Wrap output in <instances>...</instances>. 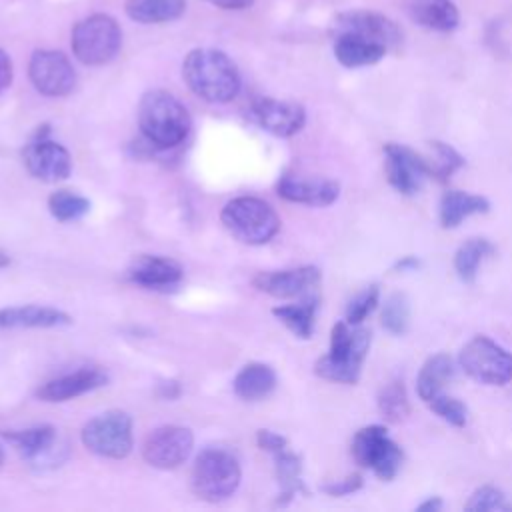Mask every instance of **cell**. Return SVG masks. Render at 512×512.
Segmentation results:
<instances>
[{"mask_svg": "<svg viewBox=\"0 0 512 512\" xmlns=\"http://www.w3.org/2000/svg\"><path fill=\"white\" fill-rule=\"evenodd\" d=\"M72 318L50 306H12L0 310V330L4 328H56L70 324Z\"/></svg>", "mask_w": 512, "mask_h": 512, "instance_id": "22", "label": "cell"}, {"mask_svg": "<svg viewBox=\"0 0 512 512\" xmlns=\"http://www.w3.org/2000/svg\"><path fill=\"white\" fill-rule=\"evenodd\" d=\"M334 26L338 32H356V34L368 36V38L384 44L388 50L396 48L402 42V30L396 26V22L390 20L388 16L372 12V10L342 12L336 18Z\"/></svg>", "mask_w": 512, "mask_h": 512, "instance_id": "17", "label": "cell"}, {"mask_svg": "<svg viewBox=\"0 0 512 512\" xmlns=\"http://www.w3.org/2000/svg\"><path fill=\"white\" fill-rule=\"evenodd\" d=\"M458 364L478 384L504 386L512 380V352L484 334L470 338L462 346Z\"/></svg>", "mask_w": 512, "mask_h": 512, "instance_id": "7", "label": "cell"}, {"mask_svg": "<svg viewBox=\"0 0 512 512\" xmlns=\"http://www.w3.org/2000/svg\"><path fill=\"white\" fill-rule=\"evenodd\" d=\"M48 134V124L38 126L32 140L26 144L22 152L24 166L34 178L42 182L66 180L72 172V156L62 144L50 140Z\"/></svg>", "mask_w": 512, "mask_h": 512, "instance_id": "10", "label": "cell"}, {"mask_svg": "<svg viewBox=\"0 0 512 512\" xmlns=\"http://www.w3.org/2000/svg\"><path fill=\"white\" fill-rule=\"evenodd\" d=\"M232 388L234 394L246 402L264 400L276 388V372L264 362H250L240 368Z\"/></svg>", "mask_w": 512, "mask_h": 512, "instance_id": "25", "label": "cell"}, {"mask_svg": "<svg viewBox=\"0 0 512 512\" xmlns=\"http://www.w3.org/2000/svg\"><path fill=\"white\" fill-rule=\"evenodd\" d=\"M250 116L262 130L278 138H290L306 124V110L298 102L270 96L256 98L250 106Z\"/></svg>", "mask_w": 512, "mask_h": 512, "instance_id": "14", "label": "cell"}, {"mask_svg": "<svg viewBox=\"0 0 512 512\" xmlns=\"http://www.w3.org/2000/svg\"><path fill=\"white\" fill-rule=\"evenodd\" d=\"M384 170L388 184L404 196L420 192L424 180L430 178L426 158L396 142H388L384 146Z\"/></svg>", "mask_w": 512, "mask_h": 512, "instance_id": "13", "label": "cell"}, {"mask_svg": "<svg viewBox=\"0 0 512 512\" xmlns=\"http://www.w3.org/2000/svg\"><path fill=\"white\" fill-rule=\"evenodd\" d=\"M206 2L222 10H244L254 4V0H206Z\"/></svg>", "mask_w": 512, "mask_h": 512, "instance_id": "41", "label": "cell"}, {"mask_svg": "<svg viewBox=\"0 0 512 512\" xmlns=\"http://www.w3.org/2000/svg\"><path fill=\"white\" fill-rule=\"evenodd\" d=\"M276 460V478L280 484L278 504H286L294 498V494H306V486L302 482V458L300 454L284 448L274 454Z\"/></svg>", "mask_w": 512, "mask_h": 512, "instance_id": "29", "label": "cell"}, {"mask_svg": "<svg viewBox=\"0 0 512 512\" xmlns=\"http://www.w3.org/2000/svg\"><path fill=\"white\" fill-rule=\"evenodd\" d=\"M178 394H180V386H178V382L168 380V382H162V384H160V396H162V398L172 400V398H176Z\"/></svg>", "mask_w": 512, "mask_h": 512, "instance_id": "44", "label": "cell"}, {"mask_svg": "<svg viewBox=\"0 0 512 512\" xmlns=\"http://www.w3.org/2000/svg\"><path fill=\"white\" fill-rule=\"evenodd\" d=\"M362 484H364V480H362L360 474H350V476H346V478H342V480H334V482L322 484L320 490H322L324 494H328V496L338 498V496H348V494L358 492V490L362 488Z\"/></svg>", "mask_w": 512, "mask_h": 512, "instance_id": "38", "label": "cell"}, {"mask_svg": "<svg viewBox=\"0 0 512 512\" xmlns=\"http://www.w3.org/2000/svg\"><path fill=\"white\" fill-rule=\"evenodd\" d=\"M108 384V376L98 368H80L70 374H62L58 378H52L44 382L36 396L44 402H66L76 396H82L86 392L98 390Z\"/></svg>", "mask_w": 512, "mask_h": 512, "instance_id": "18", "label": "cell"}, {"mask_svg": "<svg viewBox=\"0 0 512 512\" xmlns=\"http://www.w3.org/2000/svg\"><path fill=\"white\" fill-rule=\"evenodd\" d=\"M382 326L392 336H402L410 324V302L402 292H394L386 298L382 308Z\"/></svg>", "mask_w": 512, "mask_h": 512, "instance_id": "34", "label": "cell"}, {"mask_svg": "<svg viewBox=\"0 0 512 512\" xmlns=\"http://www.w3.org/2000/svg\"><path fill=\"white\" fill-rule=\"evenodd\" d=\"M82 444L104 458H126L132 452V418L122 410H108L90 418L82 428Z\"/></svg>", "mask_w": 512, "mask_h": 512, "instance_id": "9", "label": "cell"}, {"mask_svg": "<svg viewBox=\"0 0 512 512\" xmlns=\"http://www.w3.org/2000/svg\"><path fill=\"white\" fill-rule=\"evenodd\" d=\"M318 302L320 298L312 292L308 296H304L302 302L298 304H282V306H274L272 314L296 336L302 340H308L314 332V320H316V312H318Z\"/></svg>", "mask_w": 512, "mask_h": 512, "instance_id": "27", "label": "cell"}, {"mask_svg": "<svg viewBox=\"0 0 512 512\" xmlns=\"http://www.w3.org/2000/svg\"><path fill=\"white\" fill-rule=\"evenodd\" d=\"M70 46L76 60L86 66L108 64L122 46L120 24L110 14H90L72 28Z\"/></svg>", "mask_w": 512, "mask_h": 512, "instance_id": "6", "label": "cell"}, {"mask_svg": "<svg viewBox=\"0 0 512 512\" xmlns=\"http://www.w3.org/2000/svg\"><path fill=\"white\" fill-rule=\"evenodd\" d=\"M256 444H258L262 450L270 452V454H276V452L288 448V440H286L282 434L272 432V430H258V432H256Z\"/></svg>", "mask_w": 512, "mask_h": 512, "instance_id": "39", "label": "cell"}, {"mask_svg": "<svg viewBox=\"0 0 512 512\" xmlns=\"http://www.w3.org/2000/svg\"><path fill=\"white\" fill-rule=\"evenodd\" d=\"M182 78L202 100L224 104L240 92V72L232 58L222 50L194 48L182 62Z\"/></svg>", "mask_w": 512, "mask_h": 512, "instance_id": "1", "label": "cell"}, {"mask_svg": "<svg viewBox=\"0 0 512 512\" xmlns=\"http://www.w3.org/2000/svg\"><path fill=\"white\" fill-rule=\"evenodd\" d=\"M406 14L432 32H452L460 24V12L452 0H406Z\"/></svg>", "mask_w": 512, "mask_h": 512, "instance_id": "21", "label": "cell"}, {"mask_svg": "<svg viewBox=\"0 0 512 512\" xmlns=\"http://www.w3.org/2000/svg\"><path fill=\"white\" fill-rule=\"evenodd\" d=\"M48 210L56 220L72 222L90 212V200L72 190H56L48 198Z\"/></svg>", "mask_w": 512, "mask_h": 512, "instance_id": "33", "label": "cell"}, {"mask_svg": "<svg viewBox=\"0 0 512 512\" xmlns=\"http://www.w3.org/2000/svg\"><path fill=\"white\" fill-rule=\"evenodd\" d=\"M2 462H4V446L0 442V466H2Z\"/></svg>", "mask_w": 512, "mask_h": 512, "instance_id": "46", "label": "cell"}, {"mask_svg": "<svg viewBox=\"0 0 512 512\" xmlns=\"http://www.w3.org/2000/svg\"><path fill=\"white\" fill-rule=\"evenodd\" d=\"M426 406H428L438 418H442L444 422H448V424L454 426V428H462V426H466V422H468V408H466V404H464L462 400L454 398V396L444 394V392H440V394H436L434 398H430V400L426 402Z\"/></svg>", "mask_w": 512, "mask_h": 512, "instance_id": "35", "label": "cell"}, {"mask_svg": "<svg viewBox=\"0 0 512 512\" xmlns=\"http://www.w3.org/2000/svg\"><path fill=\"white\" fill-rule=\"evenodd\" d=\"M442 506H444V502H442L440 496H430V498H426L424 502H420V504L416 506V510H418V512H438Z\"/></svg>", "mask_w": 512, "mask_h": 512, "instance_id": "43", "label": "cell"}, {"mask_svg": "<svg viewBox=\"0 0 512 512\" xmlns=\"http://www.w3.org/2000/svg\"><path fill=\"white\" fill-rule=\"evenodd\" d=\"M138 126L144 142L156 150L182 144L192 128L186 106L166 90H150L138 104Z\"/></svg>", "mask_w": 512, "mask_h": 512, "instance_id": "2", "label": "cell"}, {"mask_svg": "<svg viewBox=\"0 0 512 512\" xmlns=\"http://www.w3.org/2000/svg\"><path fill=\"white\" fill-rule=\"evenodd\" d=\"M8 264H10V258H8V254L0 250V268H4V266H8Z\"/></svg>", "mask_w": 512, "mask_h": 512, "instance_id": "45", "label": "cell"}, {"mask_svg": "<svg viewBox=\"0 0 512 512\" xmlns=\"http://www.w3.org/2000/svg\"><path fill=\"white\" fill-rule=\"evenodd\" d=\"M280 198L306 206H330L340 196V184L328 178L282 176L276 184Z\"/></svg>", "mask_w": 512, "mask_h": 512, "instance_id": "19", "label": "cell"}, {"mask_svg": "<svg viewBox=\"0 0 512 512\" xmlns=\"http://www.w3.org/2000/svg\"><path fill=\"white\" fill-rule=\"evenodd\" d=\"M510 506L506 504V496L500 488L484 484L480 488H476L468 502L464 504V510L468 512H488V510H508Z\"/></svg>", "mask_w": 512, "mask_h": 512, "instance_id": "37", "label": "cell"}, {"mask_svg": "<svg viewBox=\"0 0 512 512\" xmlns=\"http://www.w3.org/2000/svg\"><path fill=\"white\" fill-rule=\"evenodd\" d=\"M124 10L140 24H166L178 20L186 10V0H126Z\"/></svg>", "mask_w": 512, "mask_h": 512, "instance_id": "28", "label": "cell"}, {"mask_svg": "<svg viewBox=\"0 0 512 512\" xmlns=\"http://www.w3.org/2000/svg\"><path fill=\"white\" fill-rule=\"evenodd\" d=\"M490 210L488 198L462 190H446L440 198L438 218L442 228H456L474 214H486Z\"/></svg>", "mask_w": 512, "mask_h": 512, "instance_id": "24", "label": "cell"}, {"mask_svg": "<svg viewBox=\"0 0 512 512\" xmlns=\"http://www.w3.org/2000/svg\"><path fill=\"white\" fill-rule=\"evenodd\" d=\"M12 78H14L12 60H10L8 52L0 48V94L12 84Z\"/></svg>", "mask_w": 512, "mask_h": 512, "instance_id": "40", "label": "cell"}, {"mask_svg": "<svg viewBox=\"0 0 512 512\" xmlns=\"http://www.w3.org/2000/svg\"><path fill=\"white\" fill-rule=\"evenodd\" d=\"M28 78L48 98L66 96L76 86V70L60 50H34L28 62Z\"/></svg>", "mask_w": 512, "mask_h": 512, "instance_id": "11", "label": "cell"}, {"mask_svg": "<svg viewBox=\"0 0 512 512\" xmlns=\"http://www.w3.org/2000/svg\"><path fill=\"white\" fill-rule=\"evenodd\" d=\"M494 254V246L486 238H468L454 254V270L458 278L466 284L474 282L478 276V268L486 258Z\"/></svg>", "mask_w": 512, "mask_h": 512, "instance_id": "30", "label": "cell"}, {"mask_svg": "<svg viewBox=\"0 0 512 512\" xmlns=\"http://www.w3.org/2000/svg\"><path fill=\"white\" fill-rule=\"evenodd\" d=\"M222 226L240 242L260 246L270 242L280 230L276 210L256 196H238L226 202L220 212Z\"/></svg>", "mask_w": 512, "mask_h": 512, "instance_id": "4", "label": "cell"}, {"mask_svg": "<svg viewBox=\"0 0 512 512\" xmlns=\"http://www.w3.org/2000/svg\"><path fill=\"white\" fill-rule=\"evenodd\" d=\"M194 446V434L184 426H160L152 434H148L142 456L152 468L172 470L186 462Z\"/></svg>", "mask_w": 512, "mask_h": 512, "instance_id": "12", "label": "cell"}, {"mask_svg": "<svg viewBox=\"0 0 512 512\" xmlns=\"http://www.w3.org/2000/svg\"><path fill=\"white\" fill-rule=\"evenodd\" d=\"M2 436L16 448V452L24 460L32 464H42L48 456L54 454L56 430L48 424L32 426L26 430H10V432H4Z\"/></svg>", "mask_w": 512, "mask_h": 512, "instance_id": "23", "label": "cell"}, {"mask_svg": "<svg viewBox=\"0 0 512 512\" xmlns=\"http://www.w3.org/2000/svg\"><path fill=\"white\" fill-rule=\"evenodd\" d=\"M380 300V288L376 284L366 286L360 290L346 306V322L352 326H360L378 306Z\"/></svg>", "mask_w": 512, "mask_h": 512, "instance_id": "36", "label": "cell"}, {"mask_svg": "<svg viewBox=\"0 0 512 512\" xmlns=\"http://www.w3.org/2000/svg\"><path fill=\"white\" fill-rule=\"evenodd\" d=\"M370 342L372 336L366 328L352 326L346 320L336 322L330 332V348L316 360L314 372L330 382L356 384L368 356Z\"/></svg>", "mask_w": 512, "mask_h": 512, "instance_id": "3", "label": "cell"}, {"mask_svg": "<svg viewBox=\"0 0 512 512\" xmlns=\"http://www.w3.org/2000/svg\"><path fill=\"white\" fill-rule=\"evenodd\" d=\"M352 456L356 464L372 470L386 482L400 472L404 460L402 448L388 436V430L382 424L364 426L354 434Z\"/></svg>", "mask_w": 512, "mask_h": 512, "instance_id": "8", "label": "cell"}, {"mask_svg": "<svg viewBox=\"0 0 512 512\" xmlns=\"http://www.w3.org/2000/svg\"><path fill=\"white\" fill-rule=\"evenodd\" d=\"M126 276L130 282H134L142 288L168 292L180 284L184 270L176 260H172L168 256L140 254L132 260Z\"/></svg>", "mask_w": 512, "mask_h": 512, "instance_id": "16", "label": "cell"}, {"mask_svg": "<svg viewBox=\"0 0 512 512\" xmlns=\"http://www.w3.org/2000/svg\"><path fill=\"white\" fill-rule=\"evenodd\" d=\"M430 150H432V156L426 158L428 172H430V178H436L438 182H448L450 176L456 170H460L466 162L464 156L454 146H450L446 142L432 140Z\"/></svg>", "mask_w": 512, "mask_h": 512, "instance_id": "32", "label": "cell"}, {"mask_svg": "<svg viewBox=\"0 0 512 512\" xmlns=\"http://www.w3.org/2000/svg\"><path fill=\"white\" fill-rule=\"evenodd\" d=\"M388 48L368 36L356 32H338L334 40V56L344 68H364L378 64Z\"/></svg>", "mask_w": 512, "mask_h": 512, "instance_id": "20", "label": "cell"}, {"mask_svg": "<svg viewBox=\"0 0 512 512\" xmlns=\"http://www.w3.org/2000/svg\"><path fill=\"white\" fill-rule=\"evenodd\" d=\"M320 270L316 266H298L290 270L260 272L254 276V286L274 298H296L312 294L320 284Z\"/></svg>", "mask_w": 512, "mask_h": 512, "instance_id": "15", "label": "cell"}, {"mask_svg": "<svg viewBox=\"0 0 512 512\" xmlns=\"http://www.w3.org/2000/svg\"><path fill=\"white\" fill-rule=\"evenodd\" d=\"M378 410L384 420L400 422L410 414V400L406 386L400 378L390 380L378 392Z\"/></svg>", "mask_w": 512, "mask_h": 512, "instance_id": "31", "label": "cell"}, {"mask_svg": "<svg viewBox=\"0 0 512 512\" xmlns=\"http://www.w3.org/2000/svg\"><path fill=\"white\" fill-rule=\"evenodd\" d=\"M418 268H420V260L416 256H402L394 264V270H398V272H412V270H418Z\"/></svg>", "mask_w": 512, "mask_h": 512, "instance_id": "42", "label": "cell"}, {"mask_svg": "<svg viewBox=\"0 0 512 512\" xmlns=\"http://www.w3.org/2000/svg\"><path fill=\"white\" fill-rule=\"evenodd\" d=\"M240 478L242 470L232 452L224 448H206L194 462L190 484L198 498L220 502L236 492Z\"/></svg>", "mask_w": 512, "mask_h": 512, "instance_id": "5", "label": "cell"}, {"mask_svg": "<svg viewBox=\"0 0 512 512\" xmlns=\"http://www.w3.org/2000/svg\"><path fill=\"white\" fill-rule=\"evenodd\" d=\"M454 374V360L446 352H436L428 356L416 376L418 398L426 404L430 398L444 392V386L454 378Z\"/></svg>", "mask_w": 512, "mask_h": 512, "instance_id": "26", "label": "cell"}]
</instances>
